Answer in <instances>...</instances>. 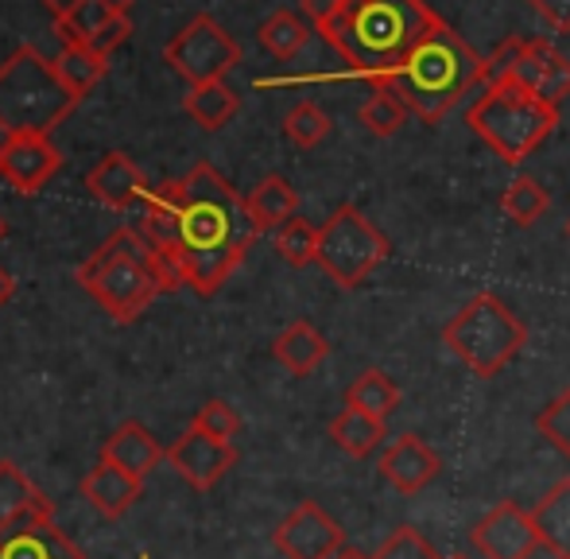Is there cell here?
Instances as JSON below:
<instances>
[{
    "instance_id": "obj_36",
    "label": "cell",
    "mask_w": 570,
    "mask_h": 559,
    "mask_svg": "<svg viewBox=\"0 0 570 559\" xmlns=\"http://www.w3.org/2000/svg\"><path fill=\"white\" fill-rule=\"evenodd\" d=\"M373 559H443V556L435 552V545H431L420 529H412V524H400V529L392 532L381 548H376Z\"/></svg>"
},
{
    "instance_id": "obj_41",
    "label": "cell",
    "mask_w": 570,
    "mask_h": 559,
    "mask_svg": "<svg viewBox=\"0 0 570 559\" xmlns=\"http://www.w3.org/2000/svg\"><path fill=\"white\" fill-rule=\"evenodd\" d=\"M43 4H47V12H51L55 20H59L62 12H70V8L82 4V0H43ZM109 4H114L117 12H128V8H132V0H109Z\"/></svg>"
},
{
    "instance_id": "obj_30",
    "label": "cell",
    "mask_w": 570,
    "mask_h": 559,
    "mask_svg": "<svg viewBox=\"0 0 570 559\" xmlns=\"http://www.w3.org/2000/svg\"><path fill=\"white\" fill-rule=\"evenodd\" d=\"M106 67H109V59L94 55L90 47H62V51L55 55V70H59V78L67 82V90L75 94L78 101L106 78Z\"/></svg>"
},
{
    "instance_id": "obj_29",
    "label": "cell",
    "mask_w": 570,
    "mask_h": 559,
    "mask_svg": "<svg viewBox=\"0 0 570 559\" xmlns=\"http://www.w3.org/2000/svg\"><path fill=\"white\" fill-rule=\"evenodd\" d=\"M501 210H504V218H509L512 226L528 229L551 210V195H548V187H543L540 179H532V175H517V179L504 187Z\"/></svg>"
},
{
    "instance_id": "obj_43",
    "label": "cell",
    "mask_w": 570,
    "mask_h": 559,
    "mask_svg": "<svg viewBox=\"0 0 570 559\" xmlns=\"http://www.w3.org/2000/svg\"><path fill=\"white\" fill-rule=\"evenodd\" d=\"M334 559H373V556H365V552H357V548H342Z\"/></svg>"
},
{
    "instance_id": "obj_46",
    "label": "cell",
    "mask_w": 570,
    "mask_h": 559,
    "mask_svg": "<svg viewBox=\"0 0 570 559\" xmlns=\"http://www.w3.org/2000/svg\"><path fill=\"white\" fill-rule=\"evenodd\" d=\"M567 242H570V218H567Z\"/></svg>"
},
{
    "instance_id": "obj_12",
    "label": "cell",
    "mask_w": 570,
    "mask_h": 559,
    "mask_svg": "<svg viewBox=\"0 0 570 559\" xmlns=\"http://www.w3.org/2000/svg\"><path fill=\"white\" fill-rule=\"evenodd\" d=\"M504 78L540 94L551 106H563L570 98V59L551 39H517V51H512L509 75Z\"/></svg>"
},
{
    "instance_id": "obj_37",
    "label": "cell",
    "mask_w": 570,
    "mask_h": 559,
    "mask_svg": "<svg viewBox=\"0 0 570 559\" xmlns=\"http://www.w3.org/2000/svg\"><path fill=\"white\" fill-rule=\"evenodd\" d=\"M190 428L206 431V435L222 439V443H233V435L240 431V416L226 401H206L203 409L195 412V423H190Z\"/></svg>"
},
{
    "instance_id": "obj_6",
    "label": "cell",
    "mask_w": 570,
    "mask_h": 559,
    "mask_svg": "<svg viewBox=\"0 0 570 559\" xmlns=\"http://www.w3.org/2000/svg\"><path fill=\"white\" fill-rule=\"evenodd\" d=\"M78 284L98 300L114 323H136L159 295V280L151 268V245L132 229H117L94 257L78 268Z\"/></svg>"
},
{
    "instance_id": "obj_8",
    "label": "cell",
    "mask_w": 570,
    "mask_h": 559,
    "mask_svg": "<svg viewBox=\"0 0 570 559\" xmlns=\"http://www.w3.org/2000/svg\"><path fill=\"white\" fill-rule=\"evenodd\" d=\"M392 242L357 210V206H338L331 218L318 226V257L315 265L338 287L365 284L376 268L389 261Z\"/></svg>"
},
{
    "instance_id": "obj_2",
    "label": "cell",
    "mask_w": 570,
    "mask_h": 559,
    "mask_svg": "<svg viewBox=\"0 0 570 559\" xmlns=\"http://www.w3.org/2000/svg\"><path fill=\"white\" fill-rule=\"evenodd\" d=\"M435 20L439 12H431L428 0H345L318 36L338 51L350 75L373 86L407 59Z\"/></svg>"
},
{
    "instance_id": "obj_20",
    "label": "cell",
    "mask_w": 570,
    "mask_h": 559,
    "mask_svg": "<svg viewBox=\"0 0 570 559\" xmlns=\"http://www.w3.org/2000/svg\"><path fill=\"white\" fill-rule=\"evenodd\" d=\"M140 490H144L140 478L125 474L114 462H98V467L82 478V498L90 501L101 517H109V521L125 517L128 509L140 501Z\"/></svg>"
},
{
    "instance_id": "obj_32",
    "label": "cell",
    "mask_w": 570,
    "mask_h": 559,
    "mask_svg": "<svg viewBox=\"0 0 570 559\" xmlns=\"http://www.w3.org/2000/svg\"><path fill=\"white\" fill-rule=\"evenodd\" d=\"M407 101L400 98V94H392V90H373L368 94V101L357 109V121L365 125L373 137H381V140H389V137H396L400 129L407 125Z\"/></svg>"
},
{
    "instance_id": "obj_38",
    "label": "cell",
    "mask_w": 570,
    "mask_h": 559,
    "mask_svg": "<svg viewBox=\"0 0 570 559\" xmlns=\"http://www.w3.org/2000/svg\"><path fill=\"white\" fill-rule=\"evenodd\" d=\"M128 36H132V20H128V12H117L101 23V31H94V39L86 47H90L94 55H101V59H109Z\"/></svg>"
},
{
    "instance_id": "obj_4",
    "label": "cell",
    "mask_w": 570,
    "mask_h": 559,
    "mask_svg": "<svg viewBox=\"0 0 570 559\" xmlns=\"http://www.w3.org/2000/svg\"><path fill=\"white\" fill-rule=\"evenodd\" d=\"M465 125L473 137H481L489 151L501 164L520 167L528 156H535V148H543V140L556 133L559 125V106L543 101L540 94L524 90L520 82L504 78L493 82L473 98V106L465 109Z\"/></svg>"
},
{
    "instance_id": "obj_27",
    "label": "cell",
    "mask_w": 570,
    "mask_h": 559,
    "mask_svg": "<svg viewBox=\"0 0 570 559\" xmlns=\"http://www.w3.org/2000/svg\"><path fill=\"white\" fill-rule=\"evenodd\" d=\"M261 47L272 55V59H295V55L303 51V47L311 43V20L299 12H287V8H279V12H272L268 20L261 23Z\"/></svg>"
},
{
    "instance_id": "obj_17",
    "label": "cell",
    "mask_w": 570,
    "mask_h": 559,
    "mask_svg": "<svg viewBox=\"0 0 570 559\" xmlns=\"http://www.w3.org/2000/svg\"><path fill=\"white\" fill-rule=\"evenodd\" d=\"M86 190L109 210H128L132 203H144L151 195L144 171L125 156V151H106L86 175Z\"/></svg>"
},
{
    "instance_id": "obj_3",
    "label": "cell",
    "mask_w": 570,
    "mask_h": 559,
    "mask_svg": "<svg viewBox=\"0 0 570 559\" xmlns=\"http://www.w3.org/2000/svg\"><path fill=\"white\" fill-rule=\"evenodd\" d=\"M481 70H485V55L473 51L439 16L435 28L407 51V59L396 70L373 82V90L400 94L420 121L439 125L465 94L481 90Z\"/></svg>"
},
{
    "instance_id": "obj_45",
    "label": "cell",
    "mask_w": 570,
    "mask_h": 559,
    "mask_svg": "<svg viewBox=\"0 0 570 559\" xmlns=\"http://www.w3.org/2000/svg\"><path fill=\"white\" fill-rule=\"evenodd\" d=\"M446 559H470V556H446Z\"/></svg>"
},
{
    "instance_id": "obj_33",
    "label": "cell",
    "mask_w": 570,
    "mask_h": 559,
    "mask_svg": "<svg viewBox=\"0 0 570 559\" xmlns=\"http://www.w3.org/2000/svg\"><path fill=\"white\" fill-rule=\"evenodd\" d=\"M331 117L326 109H318L315 101H299L292 106V114L284 117V137L295 144V148H318L326 137H331Z\"/></svg>"
},
{
    "instance_id": "obj_13",
    "label": "cell",
    "mask_w": 570,
    "mask_h": 559,
    "mask_svg": "<svg viewBox=\"0 0 570 559\" xmlns=\"http://www.w3.org/2000/svg\"><path fill=\"white\" fill-rule=\"evenodd\" d=\"M167 462L179 478H187L195 490H214L222 478L237 462V447L222 443V439L206 435L198 428H187L171 447H167Z\"/></svg>"
},
{
    "instance_id": "obj_28",
    "label": "cell",
    "mask_w": 570,
    "mask_h": 559,
    "mask_svg": "<svg viewBox=\"0 0 570 559\" xmlns=\"http://www.w3.org/2000/svg\"><path fill=\"white\" fill-rule=\"evenodd\" d=\"M345 404L365 416H376V420H389L392 412L400 409V385L381 370H365L357 373L350 389H345Z\"/></svg>"
},
{
    "instance_id": "obj_15",
    "label": "cell",
    "mask_w": 570,
    "mask_h": 559,
    "mask_svg": "<svg viewBox=\"0 0 570 559\" xmlns=\"http://www.w3.org/2000/svg\"><path fill=\"white\" fill-rule=\"evenodd\" d=\"M0 559H86L62 537L55 513H28L0 529Z\"/></svg>"
},
{
    "instance_id": "obj_14",
    "label": "cell",
    "mask_w": 570,
    "mask_h": 559,
    "mask_svg": "<svg viewBox=\"0 0 570 559\" xmlns=\"http://www.w3.org/2000/svg\"><path fill=\"white\" fill-rule=\"evenodd\" d=\"M62 167V151L51 137H4L0 140V179L16 195H39Z\"/></svg>"
},
{
    "instance_id": "obj_44",
    "label": "cell",
    "mask_w": 570,
    "mask_h": 559,
    "mask_svg": "<svg viewBox=\"0 0 570 559\" xmlns=\"http://www.w3.org/2000/svg\"><path fill=\"white\" fill-rule=\"evenodd\" d=\"M4 234H8V222H4V214H0V242H4Z\"/></svg>"
},
{
    "instance_id": "obj_31",
    "label": "cell",
    "mask_w": 570,
    "mask_h": 559,
    "mask_svg": "<svg viewBox=\"0 0 570 559\" xmlns=\"http://www.w3.org/2000/svg\"><path fill=\"white\" fill-rule=\"evenodd\" d=\"M109 16H117V8L109 0H82V4H75L55 20V36L62 39V47H86Z\"/></svg>"
},
{
    "instance_id": "obj_5",
    "label": "cell",
    "mask_w": 570,
    "mask_h": 559,
    "mask_svg": "<svg viewBox=\"0 0 570 559\" xmlns=\"http://www.w3.org/2000/svg\"><path fill=\"white\" fill-rule=\"evenodd\" d=\"M78 106L67 82L55 70V59L36 47H20L0 62V133L4 137H51L55 125Z\"/></svg>"
},
{
    "instance_id": "obj_11",
    "label": "cell",
    "mask_w": 570,
    "mask_h": 559,
    "mask_svg": "<svg viewBox=\"0 0 570 559\" xmlns=\"http://www.w3.org/2000/svg\"><path fill=\"white\" fill-rule=\"evenodd\" d=\"M470 540L481 559H532V552L540 548L532 513L517 501H497L470 529Z\"/></svg>"
},
{
    "instance_id": "obj_16",
    "label": "cell",
    "mask_w": 570,
    "mask_h": 559,
    "mask_svg": "<svg viewBox=\"0 0 570 559\" xmlns=\"http://www.w3.org/2000/svg\"><path fill=\"white\" fill-rule=\"evenodd\" d=\"M439 470H443V459L423 443V435H412V431L400 435L396 443L381 454L384 482H389L396 493H407V498L420 493V490H428V486L439 478Z\"/></svg>"
},
{
    "instance_id": "obj_40",
    "label": "cell",
    "mask_w": 570,
    "mask_h": 559,
    "mask_svg": "<svg viewBox=\"0 0 570 559\" xmlns=\"http://www.w3.org/2000/svg\"><path fill=\"white\" fill-rule=\"evenodd\" d=\"M342 4H345V0H303V16H307L315 28H323L326 20H334V16H338Z\"/></svg>"
},
{
    "instance_id": "obj_1",
    "label": "cell",
    "mask_w": 570,
    "mask_h": 559,
    "mask_svg": "<svg viewBox=\"0 0 570 559\" xmlns=\"http://www.w3.org/2000/svg\"><path fill=\"white\" fill-rule=\"evenodd\" d=\"M179 187V257L187 284L198 295H214L240 268L261 229L248 218L245 198L218 167L195 164Z\"/></svg>"
},
{
    "instance_id": "obj_25",
    "label": "cell",
    "mask_w": 570,
    "mask_h": 559,
    "mask_svg": "<svg viewBox=\"0 0 570 559\" xmlns=\"http://www.w3.org/2000/svg\"><path fill=\"white\" fill-rule=\"evenodd\" d=\"M183 109L187 117L206 133H218L237 117L240 109V94L229 90L226 82H206V86H190L187 98H183Z\"/></svg>"
},
{
    "instance_id": "obj_42",
    "label": "cell",
    "mask_w": 570,
    "mask_h": 559,
    "mask_svg": "<svg viewBox=\"0 0 570 559\" xmlns=\"http://www.w3.org/2000/svg\"><path fill=\"white\" fill-rule=\"evenodd\" d=\"M12 292H16V280L4 273V268H0V307H4L8 300H12Z\"/></svg>"
},
{
    "instance_id": "obj_18",
    "label": "cell",
    "mask_w": 570,
    "mask_h": 559,
    "mask_svg": "<svg viewBox=\"0 0 570 559\" xmlns=\"http://www.w3.org/2000/svg\"><path fill=\"white\" fill-rule=\"evenodd\" d=\"M164 459H167V451L159 447V439L136 420H125L120 428H114V435H109L106 447H101V462H114V467H120L132 478H140V482H148V474Z\"/></svg>"
},
{
    "instance_id": "obj_23",
    "label": "cell",
    "mask_w": 570,
    "mask_h": 559,
    "mask_svg": "<svg viewBox=\"0 0 570 559\" xmlns=\"http://www.w3.org/2000/svg\"><path fill=\"white\" fill-rule=\"evenodd\" d=\"M535 532H540V548H548L556 559H570V478H559L540 506L532 509Z\"/></svg>"
},
{
    "instance_id": "obj_22",
    "label": "cell",
    "mask_w": 570,
    "mask_h": 559,
    "mask_svg": "<svg viewBox=\"0 0 570 559\" xmlns=\"http://www.w3.org/2000/svg\"><path fill=\"white\" fill-rule=\"evenodd\" d=\"M245 210L261 234H276L279 226H287V222L295 218L299 195H295V187L284 179V175H264V179L245 195Z\"/></svg>"
},
{
    "instance_id": "obj_9",
    "label": "cell",
    "mask_w": 570,
    "mask_h": 559,
    "mask_svg": "<svg viewBox=\"0 0 570 559\" xmlns=\"http://www.w3.org/2000/svg\"><path fill=\"white\" fill-rule=\"evenodd\" d=\"M164 59L190 86L226 82V75L240 62V43L210 12H198L171 36V43L164 47Z\"/></svg>"
},
{
    "instance_id": "obj_26",
    "label": "cell",
    "mask_w": 570,
    "mask_h": 559,
    "mask_svg": "<svg viewBox=\"0 0 570 559\" xmlns=\"http://www.w3.org/2000/svg\"><path fill=\"white\" fill-rule=\"evenodd\" d=\"M384 435H389V431H384V420L365 416V412L350 409V404L331 420V439L345 454H353V459H368V454L384 443Z\"/></svg>"
},
{
    "instance_id": "obj_39",
    "label": "cell",
    "mask_w": 570,
    "mask_h": 559,
    "mask_svg": "<svg viewBox=\"0 0 570 559\" xmlns=\"http://www.w3.org/2000/svg\"><path fill=\"white\" fill-rule=\"evenodd\" d=\"M535 16L548 20V28L556 31H570V0H528Z\"/></svg>"
},
{
    "instance_id": "obj_35",
    "label": "cell",
    "mask_w": 570,
    "mask_h": 559,
    "mask_svg": "<svg viewBox=\"0 0 570 559\" xmlns=\"http://www.w3.org/2000/svg\"><path fill=\"white\" fill-rule=\"evenodd\" d=\"M535 431H540L563 459H570V389H563V393L543 404L540 416H535Z\"/></svg>"
},
{
    "instance_id": "obj_24",
    "label": "cell",
    "mask_w": 570,
    "mask_h": 559,
    "mask_svg": "<svg viewBox=\"0 0 570 559\" xmlns=\"http://www.w3.org/2000/svg\"><path fill=\"white\" fill-rule=\"evenodd\" d=\"M28 513H55V509L43 498V490L16 462L0 459V529H8V524Z\"/></svg>"
},
{
    "instance_id": "obj_10",
    "label": "cell",
    "mask_w": 570,
    "mask_h": 559,
    "mask_svg": "<svg viewBox=\"0 0 570 559\" xmlns=\"http://www.w3.org/2000/svg\"><path fill=\"white\" fill-rule=\"evenodd\" d=\"M272 545L287 559H334L345 548V532L318 501H303L279 521Z\"/></svg>"
},
{
    "instance_id": "obj_7",
    "label": "cell",
    "mask_w": 570,
    "mask_h": 559,
    "mask_svg": "<svg viewBox=\"0 0 570 559\" xmlns=\"http://www.w3.org/2000/svg\"><path fill=\"white\" fill-rule=\"evenodd\" d=\"M446 350L478 377H497L524 350L528 326L501 295L481 292L443 326Z\"/></svg>"
},
{
    "instance_id": "obj_19",
    "label": "cell",
    "mask_w": 570,
    "mask_h": 559,
    "mask_svg": "<svg viewBox=\"0 0 570 559\" xmlns=\"http://www.w3.org/2000/svg\"><path fill=\"white\" fill-rule=\"evenodd\" d=\"M179 179H167L144 198V210L136 218V234L151 245V249H167V253H179Z\"/></svg>"
},
{
    "instance_id": "obj_21",
    "label": "cell",
    "mask_w": 570,
    "mask_h": 559,
    "mask_svg": "<svg viewBox=\"0 0 570 559\" xmlns=\"http://www.w3.org/2000/svg\"><path fill=\"white\" fill-rule=\"evenodd\" d=\"M272 354H276V362L284 365L287 373L311 377V373L331 357V342H326V334L318 331L315 323L295 318V323L287 326V331H279V339L272 342Z\"/></svg>"
},
{
    "instance_id": "obj_34",
    "label": "cell",
    "mask_w": 570,
    "mask_h": 559,
    "mask_svg": "<svg viewBox=\"0 0 570 559\" xmlns=\"http://www.w3.org/2000/svg\"><path fill=\"white\" fill-rule=\"evenodd\" d=\"M276 253L292 268H307L318 257V229L307 218H292L287 226L276 229Z\"/></svg>"
}]
</instances>
